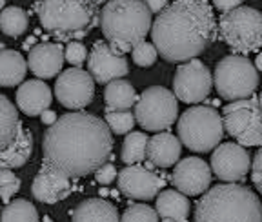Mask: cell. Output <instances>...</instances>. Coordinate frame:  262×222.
<instances>
[{
	"mask_svg": "<svg viewBox=\"0 0 262 222\" xmlns=\"http://www.w3.org/2000/svg\"><path fill=\"white\" fill-rule=\"evenodd\" d=\"M4 48H6V44H4V42H0V51L4 50Z\"/></svg>",
	"mask_w": 262,
	"mask_h": 222,
	"instance_id": "cell-44",
	"label": "cell"
},
{
	"mask_svg": "<svg viewBox=\"0 0 262 222\" xmlns=\"http://www.w3.org/2000/svg\"><path fill=\"white\" fill-rule=\"evenodd\" d=\"M171 182L184 195L196 197L211 186V168L199 157H186L177 162Z\"/></svg>",
	"mask_w": 262,
	"mask_h": 222,
	"instance_id": "cell-16",
	"label": "cell"
},
{
	"mask_svg": "<svg viewBox=\"0 0 262 222\" xmlns=\"http://www.w3.org/2000/svg\"><path fill=\"white\" fill-rule=\"evenodd\" d=\"M53 102V93L44 80H28L16 90V106L28 117H38Z\"/></svg>",
	"mask_w": 262,
	"mask_h": 222,
	"instance_id": "cell-19",
	"label": "cell"
},
{
	"mask_svg": "<svg viewBox=\"0 0 262 222\" xmlns=\"http://www.w3.org/2000/svg\"><path fill=\"white\" fill-rule=\"evenodd\" d=\"M131 57H133V62H135L137 66L149 68V66H153V64L157 62V58H159V51H157L155 44L142 40L137 46H133Z\"/></svg>",
	"mask_w": 262,
	"mask_h": 222,
	"instance_id": "cell-31",
	"label": "cell"
},
{
	"mask_svg": "<svg viewBox=\"0 0 262 222\" xmlns=\"http://www.w3.org/2000/svg\"><path fill=\"white\" fill-rule=\"evenodd\" d=\"M75 179L58 175L53 169L42 166L31 184V195L42 204H57L75 191Z\"/></svg>",
	"mask_w": 262,
	"mask_h": 222,
	"instance_id": "cell-17",
	"label": "cell"
},
{
	"mask_svg": "<svg viewBox=\"0 0 262 222\" xmlns=\"http://www.w3.org/2000/svg\"><path fill=\"white\" fill-rule=\"evenodd\" d=\"M179 117V99L162 86L142 91L135 102V120L146 131H164L175 124Z\"/></svg>",
	"mask_w": 262,
	"mask_h": 222,
	"instance_id": "cell-9",
	"label": "cell"
},
{
	"mask_svg": "<svg viewBox=\"0 0 262 222\" xmlns=\"http://www.w3.org/2000/svg\"><path fill=\"white\" fill-rule=\"evenodd\" d=\"M255 68H257V71H262V51L258 53V57L255 58Z\"/></svg>",
	"mask_w": 262,
	"mask_h": 222,
	"instance_id": "cell-41",
	"label": "cell"
},
{
	"mask_svg": "<svg viewBox=\"0 0 262 222\" xmlns=\"http://www.w3.org/2000/svg\"><path fill=\"white\" fill-rule=\"evenodd\" d=\"M124 222H157L159 220V213L157 210L149 208L147 204H131L124 215L120 217Z\"/></svg>",
	"mask_w": 262,
	"mask_h": 222,
	"instance_id": "cell-32",
	"label": "cell"
},
{
	"mask_svg": "<svg viewBox=\"0 0 262 222\" xmlns=\"http://www.w3.org/2000/svg\"><path fill=\"white\" fill-rule=\"evenodd\" d=\"M75 222H117L120 220L119 210L104 198H86L71 211Z\"/></svg>",
	"mask_w": 262,
	"mask_h": 222,
	"instance_id": "cell-23",
	"label": "cell"
},
{
	"mask_svg": "<svg viewBox=\"0 0 262 222\" xmlns=\"http://www.w3.org/2000/svg\"><path fill=\"white\" fill-rule=\"evenodd\" d=\"M20 124L22 122L18 119V111H16L15 104L6 95L0 93V151L11 144Z\"/></svg>",
	"mask_w": 262,
	"mask_h": 222,
	"instance_id": "cell-26",
	"label": "cell"
},
{
	"mask_svg": "<svg viewBox=\"0 0 262 222\" xmlns=\"http://www.w3.org/2000/svg\"><path fill=\"white\" fill-rule=\"evenodd\" d=\"M213 86L226 100L248 99L258 86V71L248 57L228 55L215 68Z\"/></svg>",
	"mask_w": 262,
	"mask_h": 222,
	"instance_id": "cell-8",
	"label": "cell"
},
{
	"mask_svg": "<svg viewBox=\"0 0 262 222\" xmlns=\"http://www.w3.org/2000/svg\"><path fill=\"white\" fill-rule=\"evenodd\" d=\"M107 0H38L35 9L42 28L58 40H80L100 20Z\"/></svg>",
	"mask_w": 262,
	"mask_h": 222,
	"instance_id": "cell-4",
	"label": "cell"
},
{
	"mask_svg": "<svg viewBox=\"0 0 262 222\" xmlns=\"http://www.w3.org/2000/svg\"><path fill=\"white\" fill-rule=\"evenodd\" d=\"M251 181H253L255 188L258 189L262 193V146L258 149V153L255 155V161H253V166H251Z\"/></svg>",
	"mask_w": 262,
	"mask_h": 222,
	"instance_id": "cell-36",
	"label": "cell"
},
{
	"mask_svg": "<svg viewBox=\"0 0 262 222\" xmlns=\"http://www.w3.org/2000/svg\"><path fill=\"white\" fill-rule=\"evenodd\" d=\"M31 155H33V133L24 128V124H20V128L16 131L15 139L11 140V144L0 151V169L22 168L31 159Z\"/></svg>",
	"mask_w": 262,
	"mask_h": 222,
	"instance_id": "cell-21",
	"label": "cell"
},
{
	"mask_svg": "<svg viewBox=\"0 0 262 222\" xmlns=\"http://www.w3.org/2000/svg\"><path fill=\"white\" fill-rule=\"evenodd\" d=\"M219 31L231 50L242 55L258 51L262 46V13L248 6H238L222 13Z\"/></svg>",
	"mask_w": 262,
	"mask_h": 222,
	"instance_id": "cell-7",
	"label": "cell"
},
{
	"mask_svg": "<svg viewBox=\"0 0 262 222\" xmlns=\"http://www.w3.org/2000/svg\"><path fill=\"white\" fill-rule=\"evenodd\" d=\"M139 95L131 82L124 78H115L107 82L104 90V100H106V109H131L135 106Z\"/></svg>",
	"mask_w": 262,
	"mask_h": 222,
	"instance_id": "cell-25",
	"label": "cell"
},
{
	"mask_svg": "<svg viewBox=\"0 0 262 222\" xmlns=\"http://www.w3.org/2000/svg\"><path fill=\"white\" fill-rule=\"evenodd\" d=\"M6 8V0H0V11Z\"/></svg>",
	"mask_w": 262,
	"mask_h": 222,
	"instance_id": "cell-42",
	"label": "cell"
},
{
	"mask_svg": "<svg viewBox=\"0 0 262 222\" xmlns=\"http://www.w3.org/2000/svg\"><path fill=\"white\" fill-rule=\"evenodd\" d=\"M135 113L129 109H106V124L115 135H126L135 126Z\"/></svg>",
	"mask_w": 262,
	"mask_h": 222,
	"instance_id": "cell-30",
	"label": "cell"
},
{
	"mask_svg": "<svg viewBox=\"0 0 262 222\" xmlns=\"http://www.w3.org/2000/svg\"><path fill=\"white\" fill-rule=\"evenodd\" d=\"M38 211L37 208L26 198H16V201H9L6 208L0 211V220L13 222V220H24V222H37L38 220Z\"/></svg>",
	"mask_w": 262,
	"mask_h": 222,
	"instance_id": "cell-29",
	"label": "cell"
},
{
	"mask_svg": "<svg viewBox=\"0 0 262 222\" xmlns=\"http://www.w3.org/2000/svg\"><path fill=\"white\" fill-rule=\"evenodd\" d=\"M64 58L66 62H70L71 66H82L88 60L86 46L78 40H70L64 48Z\"/></svg>",
	"mask_w": 262,
	"mask_h": 222,
	"instance_id": "cell-34",
	"label": "cell"
},
{
	"mask_svg": "<svg viewBox=\"0 0 262 222\" xmlns=\"http://www.w3.org/2000/svg\"><path fill=\"white\" fill-rule=\"evenodd\" d=\"M196 222H262V204L255 191L235 182L206 189L195 208Z\"/></svg>",
	"mask_w": 262,
	"mask_h": 222,
	"instance_id": "cell-5",
	"label": "cell"
},
{
	"mask_svg": "<svg viewBox=\"0 0 262 222\" xmlns=\"http://www.w3.org/2000/svg\"><path fill=\"white\" fill-rule=\"evenodd\" d=\"M35 42H37V40H35V37H29V38H26V42H24V50H31V48H33V46H35Z\"/></svg>",
	"mask_w": 262,
	"mask_h": 222,
	"instance_id": "cell-40",
	"label": "cell"
},
{
	"mask_svg": "<svg viewBox=\"0 0 262 222\" xmlns=\"http://www.w3.org/2000/svg\"><path fill=\"white\" fill-rule=\"evenodd\" d=\"M22 186V181L16 177L11 169H0V201L8 204Z\"/></svg>",
	"mask_w": 262,
	"mask_h": 222,
	"instance_id": "cell-33",
	"label": "cell"
},
{
	"mask_svg": "<svg viewBox=\"0 0 262 222\" xmlns=\"http://www.w3.org/2000/svg\"><path fill=\"white\" fill-rule=\"evenodd\" d=\"M28 73V60L15 50L0 51V86L13 87L24 80Z\"/></svg>",
	"mask_w": 262,
	"mask_h": 222,
	"instance_id": "cell-24",
	"label": "cell"
},
{
	"mask_svg": "<svg viewBox=\"0 0 262 222\" xmlns=\"http://www.w3.org/2000/svg\"><path fill=\"white\" fill-rule=\"evenodd\" d=\"M258 106H260V109H262V93H260V97H258Z\"/></svg>",
	"mask_w": 262,
	"mask_h": 222,
	"instance_id": "cell-43",
	"label": "cell"
},
{
	"mask_svg": "<svg viewBox=\"0 0 262 222\" xmlns=\"http://www.w3.org/2000/svg\"><path fill=\"white\" fill-rule=\"evenodd\" d=\"M144 2H146V6L149 8V11L157 13V15L168 6V0H144Z\"/></svg>",
	"mask_w": 262,
	"mask_h": 222,
	"instance_id": "cell-38",
	"label": "cell"
},
{
	"mask_svg": "<svg viewBox=\"0 0 262 222\" xmlns=\"http://www.w3.org/2000/svg\"><path fill=\"white\" fill-rule=\"evenodd\" d=\"M157 213L166 222H184L189 217V201L179 189H166L157 195Z\"/></svg>",
	"mask_w": 262,
	"mask_h": 222,
	"instance_id": "cell-22",
	"label": "cell"
},
{
	"mask_svg": "<svg viewBox=\"0 0 262 222\" xmlns=\"http://www.w3.org/2000/svg\"><path fill=\"white\" fill-rule=\"evenodd\" d=\"M251 168V157L246 151L244 146L237 142L219 144L211 155V171L215 177L224 182L244 181L246 173Z\"/></svg>",
	"mask_w": 262,
	"mask_h": 222,
	"instance_id": "cell-13",
	"label": "cell"
},
{
	"mask_svg": "<svg viewBox=\"0 0 262 222\" xmlns=\"http://www.w3.org/2000/svg\"><path fill=\"white\" fill-rule=\"evenodd\" d=\"M58 119V115L57 113H55L53 109H44L40 113V120H42V124H44V126H51V124H55V120Z\"/></svg>",
	"mask_w": 262,
	"mask_h": 222,
	"instance_id": "cell-39",
	"label": "cell"
},
{
	"mask_svg": "<svg viewBox=\"0 0 262 222\" xmlns=\"http://www.w3.org/2000/svg\"><path fill=\"white\" fill-rule=\"evenodd\" d=\"M211 2L219 11L226 13V11H231V9L238 8V6H242L244 0H211Z\"/></svg>",
	"mask_w": 262,
	"mask_h": 222,
	"instance_id": "cell-37",
	"label": "cell"
},
{
	"mask_svg": "<svg viewBox=\"0 0 262 222\" xmlns=\"http://www.w3.org/2000/svg\"><path fill=\"white\" fill-rule=\"evenodd\" d=\"M113 135L106 120L75 109L58 117L42 139V166L70 179L86 177L110 161Z\"/></svg>",
	"mask_w": 262,
	"mask_h": 222,
	"instance_id": "cell-1",
	"label": "cell"
},
{
	"mask_svg": "<svg viewBox=\"0 0 262 222\" xmlns=\"http://www.w3.org/2000/svg\"><path fill=\"white\" fill-rule=\"evenodd\" d=\"M88 71L95 82L107 84L115 78H122L129 73V64L126 57L115 51L107 42L97 40L88 55Z\"/></svg>",
	"mask_w": 262,
	"mask_h": 222,
	"instance_id": "cell-14",
	"label": "cell"
},
{
	"mask_svg": "<svg viewBox=\"0 0 262 222\" xmlns=\"http://www.w3.org/2000/svg\"><path fill=\"white\" fill-rule=\"evenodd\" d=\"M28 26H29V17L22 8L9 6V8H4L0 11V29L8 37L13 38L20 37L22 33H26Z\"/></svg>",
	"mask_w": 262,
	"mask_h": 222,
	"instance_id": "cell-27",
	"label": "cell"
},
{
	"mask_svg": "<svg viewBox=\"0 0 262 222\" xmlns=\"http://www.w3.org/2000/svg\"><path fill=\"white\" fill-rule=\"evenodd\" d=\"M147 135L142 131H129L124 139L122 144V159L124 164H140L146 161V149H147Z\"/></svg>",
	"mask_w": 262,
	"mask_h": 222,
	"instance_id": "cell-28",
	"label": "cell"
},
{
	"mask_svg": "<svg viewBox=\"0 0 262 222\" xmlns=\"http://www.w3.org/2000/svg\"><path fill=\"white\" fill-rule=\"evenodd\" d=\"M182 153V142L179 137L171 135L169 131H157L147 140L146 159L153 166L159 168H171L179 162Z\"/></svg>",
	"mask_w": 262,
	"mask_h": 222,
	"instance_id": "cell-20",
	"label": "cell"
},
{
	"mask_svg": "<svg viewBox=\"0 0 262 222\" xmlns=\"http://www.w3.org/2000/svg\"><path fill=\"white\" fill-rule=\"evenodd\" d=\"M119 189L127 198L135 201H151L159 195L160 188H164V179L159 173L144 168L140 164H127L117 175Z\"/></svg>",
	"mask_w": 262,
	"mask_h": 222,
	"instance_id": "cell-15",
	"label": "cell"
},
{
	"mask_svg": "<svg viewBox=\"0 0 262 222\" xmlns=\"http://www.w3.org/2000/svg\"><path fill=\"white\" fill-rule=\"evenodd\" d=\"M64 46L60 42H40L28 55V66L35 77L48 80L57 77L64 66Z\"/></svg>",
	"mask_w": 262,
	"mask_h": 222,
	"instance_id": "cell-18",
	"label": "cell"
},
{
	"mask_svg": "<svg viewBox=\"0 0 262 222\" xmlns=\"http://www.w3.org/2000/svg\"><path fill=\"white\" fill-rule=\"evenodd\" d=\"M55 95L58 102L68 109H84L93 102L95 78L90 71L82 70L80 66H71L70 70L58 73Z\"/></svg>",
	"mask_w": 262,
	"mask_h": 222,
	"instance_id": "cell-12",
	"label": "cell"
},
{
	"mask_svg": "<svg viewBox=\"0 0 262 222\" xmlns=\"http://www.w3.org/2000/svg\"><path fill=\"white\" fill-rule=\"evenodd\" d=\"M151 15L144 0H107L100 9L98 26L107 44L124 55L146 40L151 31Z\"/></svg>",
	"mask_w": 262,
	"mask_h": 222,
	"instance_id": "cell-3",
	"label": "cell"
},
{
	"mask_svg": "<svg viewBox=\"0 0 262 222\" xmlns=\"http://www.w3.org/2000/svg\"><path fill=\"white\" fill-rule=\"evenodd\" d=\"M180 142L195 153H208L222 142V115L211 106H193L186 109L177 124Z\"/></svg>",
	"mask_w": 262,
	"mask_h": 222,
	"instance_id": "cell-6",
	"label": "cell"
},
{
	"mask_svg": "<svg viewBox=\"0 0 262 222\" xmlns=\"http://www.w3.org/2000/svg\"><path fill=\"white\" fill-rule=\"evenodd\" d=\"M224 131L241 146H262V109L258 99H238L226 104L222 111Z\"/></svg>",
	"mask_w": 262,
	"mask_h": 222,
	"instance_id": "cell-10",
	"label": "cell"
},
{
	"mask_svg": "<svg viewBox=\"0 0 262 222\" xmlns=\"http://www.w3.org/2000/svg\"><path fill=\"white\" fill-rule=\"evenodd\" d=\"M213 86L211 71L199 58L180 62L173 77V93L186 104H199L208 99Z\"/></svg>",
	"mask_w": 262,
	"mask_h": 222,
	"instance_id": "cell-11",
	"label": "cell"
},
{
	"mask_svg": "<svg viewBox=\"0 0 262 222\" xmlns=\"http://www.w3.org/2000/svg\"><path fill=\"white\" fill-rule=\"evenodd\" d=\"M217 29L208 0H175L157 15L149 33L159 57L186 62L215 42Z\"/></svg>",
	"mask_w": 262,
	"mask_h": 222,
	"instance_id": "cell-2",
	"label": "cell"
},
{
	"mask_svg": "<svg viewBox=\"0 0 262 222\" xmlns=\"http://www.w3.org/2000/svg\"><path fill=\"white\" fill-rule=\"evenodd\" d=\"M117 175H119V171H117V168H115L111 162H104L102 166H98V168L95 169V179H97L98 184H102V186L111 184V182L117 179Z\"/></svg>",
	"mask_w": 262,
	"mask_h": 222,
	"instance_id": "cell-35",
	"label": "cell"
}]
</instances>
